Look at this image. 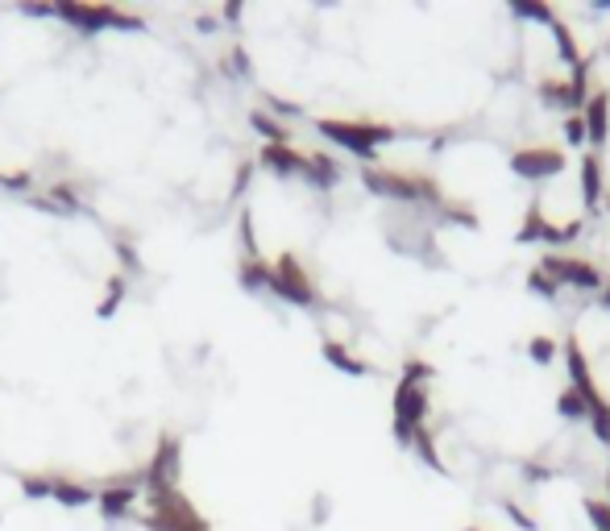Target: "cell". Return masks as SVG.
Instances as JSON below:
<instances>
[{"label": "cell", "mask_w": 610, "mask_h": 531, "mask_svg": "<svg viewBox=\"0 0 610 531\" xmlns=\"http://www.w3.org/2000/svg\"><path fill=\"white\" fill-rule=\"evenodd\" d=\"M270 295H279V299H287V303H295V307H316V303H320L316 283L308 278V270L299 266V258H295V254H283L279 262H274Z\"/></svg>", "instance_id": "cell-6"}, {"label": "cell", "mask_w": 610, "mask_h": 531, "mask_svg": "<svg viewBox=\"0 0 610 531\" xmlns=\"http://www.w3.org/2000/svg\"><path fill=\"white\" fill-rule=\"evenodd\" d=\"M258 162L266 166L270 175L287 179V175H303V166H308V154H299L295 146H266V150L258 154Z\"/></svg>", "instance_id": "cell-12"}, {"label": "cell", "mask_w": 610, "mask_h": 531, "mask_svg": "<svg viewBox=\"0 0 610 531\" xmlns=\"http://www.w3.org/2000/svg\"><path fill=\"white\" fill-rule=\"evenodd\" d=\"M249 171H254V166H249V162H245V166H237V175H233V195L249 187Z\"/></svg>", "instance_id": "cell-40"}, {"label": "cell", "mask_w": 610, "mask_h": 531, "mask_svg": "<svg viewBox=\"0 0 610 531\" xmlns=\"http://www.w3.org/2000/svg\"><path fill=\"white\" fill-rule=\"evenodd\" d=\"M249 125L266 137V146H291V129L283 121H274L266 108H254V113H249Z\"/></svg>", "instance_id": "cell-19"}, {"label": "cell", "mask_w": 610, "mask_h": 531, "mask_svg": "<svg viewBox=\"0 0 610 531\" xmlns=\"http://www.w3.org/2000/svg\"><path fill=\"white\" fill-rule=\"evenodd\" d=\"M440 212H445V220H449V225H461V229H478V216L469 212V208H461V204H445Z\"/></svg>", "instance_id": "cell-33"}, {"label": "cell", "mask_w": 610, "mask_h": 531, "mask_svg": "<svg viewBox=\"0 0 610 531\" xmlns=\"http://www.w3.org/2000/svg\"><path fill=\"white\" fill-rule=\"evenodd\" d=\"M511 13L519 21H540V25H552L557 21V13H552V5H544V0H515Z\"/></svg>", "instance_id": "cell-24"}, {"label": "cell", "mask_w": 610, "mask_h": 531, "mask_svg": "<svg viewBox=\"0 0 610 531\" xmlns=\"http://www.w3.org/2000/svg\"><path fill=\"white\" fill-rule=\"evenodd\" d=\"M565 142H569V146H586V142H590L581 113H569V117H565Z\"/></svg>", "instance_id": "cell-32"}, {"label": "cell", "mask_w": 610, "mask_h": 531, "mask_svg": "<svg viewBox=\"0 0 610 531\" xmlns=\"http://www.w3.org/2000/svg\"><path fill=\"white\" fill-rule=\"evenodd\" d=\"M241 241H245V254L258 258V237H254V216H249V208L241 212Z\"/></svg>", "instance_id": "cell-34"}, {"label": "cell", "mask_w": 610, "mask_h": 531, "mask_svg": "<svg viewBox=\"0 0 610 531\" xmlns=\"http://www.w3.org/2000/svg\"><path fill=\"white\" fill-rule=\"evenodd\" d=\"M557 411H561L565 419H590V407H586V399H581L573 386H569V390H561V399H557Z\"/></svg>", "instance_id": "cell-26"}, {"label": "cell", "mask_w": 610, "mask_h": 531, "mask_svg": "<svg viewBox=\"0 0 610 531\" xmlns=\"http://www.w3.org/2000/svg\"><path fill=\"white\" fill-rule=\"evenodd\" d=\"M270 278H274V266L270 262H262V258H249V262H241V270H237V283L245 287V291H270Z\"/></svg>", "instance_id": "cell-18"}, {"label": "cell", "mask_w": 610, "mask_h": 531, "mask_svg": "<svg viewBox=\"0 0 610 531\" xmlns=\"http://www.w3.org/2000/svg\"><path fill=\"white\" fill-rule=\"evenodd\" d=\"M602 307H610V287H602Z\"/></svg>", "instance_id": "cell-43"}, {"label": "cell", "mask_w": 610, "mask_h": 531, "mask_svg": "<svg viewBox=\"0 0 610 531\" xmlns=\"http://www.w3.org/2000/svg\"><path fill=\"white\" fill-rule=\"evenodd\" d=\"M125 291H129V283H125V274H113V278H108V287H104V295H100V303H96V316H100V320H108V316H117V307H121V299H125Z\"/></svg>", "instance_id": "cell-22"}, {"label": "cell", "mask_w": 610, "mask_h": 531, "mask_svg": "<svg viewBox=\"0 0 610 531\" xmlns=\"http://www.w3.org/2000/svg\"><path fill=\"white\" fill-rule=\"evenodd\" d=\"M54 17H63L67 25L83 34H100V30H146V21L137 13H125L117 5H54Z\"/></svg>", "instance_id": "cell-4"}, {"label": "cell", "mask_w": 610, "mask_h": 531, "mask_svg": "<svg viewBox=\"0 0 610 531\" xmlns=\"http://www.w3.org/2000/svg\"><path fill=\"white\" fill-rule=\"evenodd\" d=\"M436 378V370L428 366V361H420V357H415V361H407V366H403V378L399 382H411V386H428Z\"/></svg>", "instance_id": "cell-30"}, {"label": "cell", "mask_w": 610, "mask_h": 531, "mask_svg": "<svg viewBox=\"0 0 610 531\" xmlns=\"http://www.w3.org/2000/svg\"><path fill=\"white\" fill-rule=\"evenodd\" d=\"M21 494L25 498H54V478H46V473H25Z\"/></svg>", "instance_id": "cell-28"}, {"label": "cell", "mask_w": 610, "mask_h": 531, "mask_svg": "<svg viewBox=\"0 0 610 531\" xmlns=\"http://www.w3.org/2000/svg\"><path fill=\"white\" fill-rule=\"evenodd\" d=\"M117 258L125 262V270H129V274H133V270H142V258H137V249H133L129 241H121V237H117Z\"/></svg>", "instance_id": "cell-36"}, {"label": "cell", "mask_w": 610, "mask_h": 531, "mask_svg": "<svg viewBox=\"0 0 610 531\" xmlns=\"http://www.w3.org/2000/svg\"><path fill=\"white\" fill-rule=\"evenodd\" d=\"M565 361H569V386L577 390L581 399H586V407H594V403H606V399H602V390H598V382H594V374H590L586 349L577 345V337H569V341H565Z\"/></svg>", "instance_id": "cell-10"}, {"label": "cell", "mask_w": 610, "mask_h": 531, "mask_svg": "<svg viewBox=\"0 0 610 531\" xmlns=\"http://www.w3.org/2000/svg\"><path fill=\"white\" fill-rule=\"evenodd\" d=\"M519 241H548V245H561V225H548L540 208H528L519 225Z\"/></svg>", "instance_id": "cell-15"}, {"label": "cell", "mask_w": 610, "mask_h": 531, "mask_svg": "<svg viewBox=\"0 0 610 531\" xmlns=\"http://www.w3.org/2000/svg\"><path fill=\"white\" fill-rule=\"evenodd\" d=\"M586 519L594 523V531H610V498H586Z\"/></svg>", "instance_id": "cell-29"}, {"label": "cell", "mask_w": 610, "mask_h": 531, "mask_svg": "<svg viewBox=\"0 0 610 531\" xmlns=\"http://www.w3.org/2000/svg\"><path fill=\"white\" fill-rule=\"evenodd\" d=\"M552 34H557V50H561V59L565 63H581V50H577V42H573V34H569V25L565 21H552Z\"/></svg>", "instance_id": "cell-27"}, {"label": "cell", "mask_w": 610, "mask_h": 531, "mask_svg": "<svg viewBox=\"0 0 610 531\" xmlns=\"http://www.w3.org/2000/svg\"><path fill=\"white\" fill-rule=\"evenodd\" d=\"M316 129L332 146H341L353 158H366V162L378 154V146H386L395 137L391 125H378V121H316Z\"/></svg>", "instance_id": "cell-3"}, {"label": "cell", "mask_w": 610, "mask_h": 531, "mask_svg": "<svg viewBox=\"0 0 610 531\" xmlns=\"http://www.w3.org/2000/svg\"><path fill=\"white\" fill-rule=\"evenodd\" d=\"M528 291H532V295H540V299H548V303H557V295H561V287L552 283V274H544L540 266H536V270H528Z\"/></svg>", "instance_id": "cell-25"}, {"label": "cell", "mask_w": 610, "mask_h": 531, "mask_svg": "<svg viewBox=\"0 0 610 531\" xmlns=\"http://www.w3.org/2000/svg\"><path fill=\"white\" fill-rule=\"evenodd\" d=\"M528 357L540 361V366H548V361L557 357V341H552V337H532L528 341Z\"/></svg>", "instance_id": "cell-31"}, {"label": "cell", "mask_w": 610, "mask_h": 531, "mask_svg": "<svg viewBox=\"0 0 610 531\" xmlns=\"http://www.w3.org/2000/svg\"><path fill=\"white\" fill-rule=\"evenodd\" d=\"M424 419H428V386L399 382L395 386V419H391V428H395V440L403 444V449H411V440H415V432L424 428Z\"/></svg>", "instance_id": "cell-5"}, {"label": "cell", "mask_w": 610, "mask_h": 531, "mask_svg": "<svg viewBox=\"0 0 610 531\" xmlns=\"http://www.w3.org/2000/svg\"><path fill=\"white\" fill-rule=\"evenodd\" d=\"M133 502H137V486L125 482V486H104L100 498H96V507H100L104 519H125L133 511Z\"/></svg>", "instance_id": "cell-14"}, {"label": "cell", "mask_w": 610, "mask_h": 531, "mask_svg": "<svg viewBox=\"0 0 610 531\" xmlns=\"http://www.w3.org/2000/svg\"><path fill=\"white\" fill-rule=\"evenodd\" d=\"M511 171L519 179H552L565 171V154L552 146H523L511 154Z\"/></svg>", "instance_id": "cell-8"}, {"label": "cell", "mask_w": 610, "mask_h": 531, "mask_svg": "<svg viewBox=\"0 0 610 531\" xmlns=\"http://www.w3.org/2000/svg\"><path fill=\"white\" fill-rule=\"evenodd\" d=\"M544 274H552L557 287H577V291H602V270L594 262H581V258H569V254H548L540 262Z\"/></svg>", "instance_id": "cell-7"}, {"label": "cell", "mask_w": 610, "mask_h": 531, "mask_svg": "<svg viewBox=\"0 0 610 531\" xmlns=\"http://www.w3.org/2000/svg\"><path fill=\"white\" fill-rule=\"evenodd\" d=\"M229 63L237 67L233 75H254V63H249V54H245L241 46H233V50H229Z\"/></svg>", "instance_id": "cell-38"}, {"label": "cell", "mask_w": 610, "mask_h": 531, "mask_svg": "<svg viewBox=\"0 0 610 531\" xmlns=\"http://www.w3.org/2000/svg\"><path fill=\"white\" fill-rule=\"evenodd\" d=\"M30 183H34V175H30V171H13V175H0V187H5V191H30Z\"/></svg>", "instance_id": "cell-35"}, {"label": "cell", "mask_w": 610, "mask_h": 531, "mask_svg": "<svg viewBox=\"0 0 610 531\" xmlns=\"http://www.w3.org/2000/svg\"><path fill=\"white\" fill-rule=\"evenodd\" d=\"M362 183H366V191L382 195V200H395V204H440L445 208L440 183L428 175H403V171H386V166H366Z\"/></svg>", "instance_id": "cell-1"}, {"label": "cell", "mask_w": 610, "mask_h": 531, "mask_svg": "<svg viewBox=\"0 0 610 531\" xmlns=\"http://www.w3.org/2000/svg\"><path fill=\"white\" fill-rule=\"evenodd\" d=\"M266 113H270V117H274V113H279V117H295L299 108H295L291 100H283V96H266Z\"/></svg>", "instance_id": "cell-37"}, {"label": "cell", "mask_w": 610, "mask_h": 531, "mask_svg": "<svg viewBox=\"0 0 610 531\" xmlns=\"http://www.w3.org/2000/svg\"><path fill=\"white\" fill-rule=\"evenodd\" d=\"M540 96H544V104H552V108H581L577 96H573V83H569V79H540Z\"/></svg>", "instance_id": "cell-21"}, {"label": "cell", "mask_w": 610, "mask_h": 531, "mask_svg": "<svg viewBox=\"0 0 610 531\" xmlns=\"http://www.w3.org/2000/svg\"><path fill=\"white\" fill-rule=\"evenodd\" d=\"M146 502H150V511L142 515V523L150 531H212V523L179 494V486L146 490Z\"/></svg>", "instance_id": "cell-2"}, {"label": "cell", "mask_w": 610, "mask_h": 531, "mask_svg": "<svg viewBox=\"0 0 610 531\" xmlns=\"http://www.w3.org/2000/svg\"><path fill=\"white\" fill-rule=\"evenodd\" d=\"M299 179H308V183H316V187H337V179H341V162H332L328 154H308V166H303Z\"/></svg>", "instance_id": "cell-17"}, {"label": "cell", "mask_w": 610, "mask_h": 531, "mask_svg": "<svg viewBox=\"0 0 610 531\" xmlns=\"http://www.w3.org/2000/svg\"><path fill=\"white\" fill-rule=\"evenodd\" d=\"M411 449L420 453V461L428 465V469H436V473H445V457H440V449H436V436L428 432V428H420L415 432V440H411Z\"/></svg>", "instance_id": "cell-23"}, {"label": "cell", "mask_w": 610, "mask_h": 531, "mask_svg": "<svg viewBox=\"0 0 610 531\" xmlns=\"http://www.w3.org/2000/svg\"><path fill=\"white\" fill-rule=\"evenodd\" d=\"M54 502H63V507H88V502H96L92 486H83L75 478H54Z\"/></svg>", "instance_id": "cell-20"}, {"label": "cell", "mask_w": 610, "mask_h": 531, "mask_svg": "<svg viewBox=\"0 0 610 531\" xmlns=\"http://www.w3.org/2000/svg\"><path fill=\"white\" fill-rule=\"evenodd\" d=\"M581 121H586L590 146H606V137H610V92H590L586 108H581Z\"/></svg>", "instance_id": "cell-11"}, {"label": "cell", "mask_w": 610, "mask_h": 531, "mask_svg": "<svg viewBox=\"0 0 610 531\" xmlns=\"http://www.w3.org/2000/svg\"><path fill=\"white\" fill-rule=\"evenodd\" d=\"M320 353H324V361H328L332 370H341V374H349V378H366V374H370V366H366V361L357 357L345 341H324Z\"/></svg>", "instance_id": "cell-13"}, {"label": "cell", "mask_w": 610, "mask_h": 531, "mask_svg": "<svg viewBox=\"0 0 610 531\" xmlns=\"http://www.w3.org/2000/svg\"><path fill=\"white\" fill-rule=\"evenodd\" d=\"M465 531H478V527H465Z\"/></svg>", "instance_id": "cell-44"}, {"label": "cell", "mask_w": 610, "mask_h": 531, "mask_svg": "<svg viewBox=\"0 0 610 531\" xmlns=\"http://www.w3.org/2000/svg\"><path fill=\"white\" fill-rule=\"evenodd\" d=\"M328 511H332V507H328V498L320 494V498H316V515H312V519H316V523H324V519H328Z\"/></svg>", "instance_id": "cell-41"}, {"label": "cell", "mask_w": 610, "mask_h": 531, "mask_svg": "<svg viewBox=\"0 0 610 531\" xmlns=\"http://www.w3.org/2000/svg\"><path fill=\"white\" fill-rule=\"evenodd\" d=\"M179 457H183V444L179 436H162L158 449L142 473V486L146 490H158V486H179Z\"/></svg>", "instance_id": "cell-9"}, {"label": "cell", "mask_w": 610, "mask_h": 531, "mask_svg": "<svg viewBox=\"0 0 610 531\" xmlns=\"http://www.w3.org/2000/svg\"><path fill=\"white\" fill-rule=\"evenodd\" d=\"M598 200H602V162L598 154H586L581 158V204L598 208Z\"/></svg>", "instance_id": "cell-16"}, {"label": "cell", "mask_w": 610, "mask_h": 531, "mask_svg": "<svg viewBox=\"0 0 610 531\" xmlns=\"http://www.w3.org/2000/svg\"><path fill=\"white\" fill-rule=\"evenodd\" d=\"M503 511H507V519H511V523H519L523 531H532V527H536V523H532V515H523V511H519V502H507Z\"/></svg>", "instance_id": "cell-39"}, {"label": "cell", "mask_w": 610, "mask_h": 531, "mask_svg": "<svg viewBox=\"0 0 610 531\" xmlns=\"http://www.w3.org/2000/svg\"><path fill=\"white\" fill-rule=\"evenodd\" d=\"M241 17V5H237V0H229V5H225V21H237Z\"/></svg>", "instance_id": "cell-42"}]
</instances>
